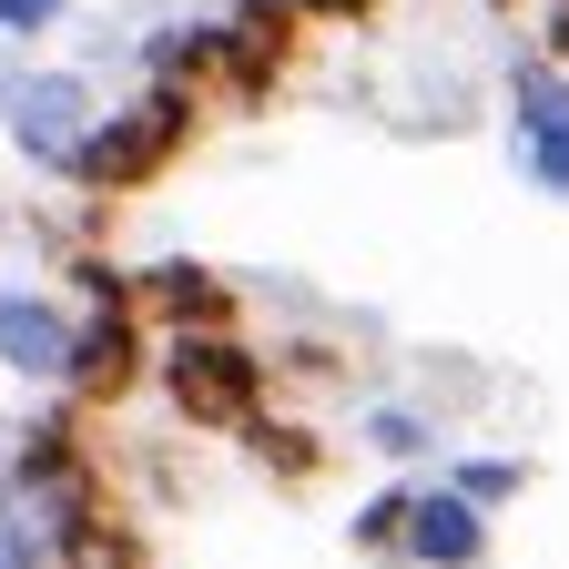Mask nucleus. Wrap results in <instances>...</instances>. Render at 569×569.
<instances>
[{"label": "nucleus", "instance_id": "nucleus-12", "mask_svg": "<svg viewBox=\"0 0 569 569\" xmlns=\"http://www.w3.org/2000/svg\"><path fill=\"white\" fill-rule=\"evenodd\" d=\"M438 478H448V488L468 498V509H488V519H498V509H519V498H529V458H448Z\"/></svg>", "mask_w": 569, "mask_h": 569}, {"label": "nucleus", "instance_id": "nucleus-8", "mask_svg": "<svg viewBox=\"0 0 569 569\" xmlns=\"http://www.w3.org/2000/svg\"><path fill=\"white\" fill-rule=\"evenodd\" d=\"M122 284H132V316L163 326V336H183V326H244V296L213 264H193V254H163V264H142Z\"/></svg>", "mask_w": 569, "mask_h": 569}, {"label": "nucleus", "instance_id": "nucleus-4", "mask_svg": "<svg viewBox=\"0 0 569 569\" xmlns=\"http://www.w3.org/2000/svg\"><path fill=\"white\" fill-rule=\"evenodd\" d=\"M142 377V316H132V284H92L71 306V356H61V397L71 407H112L122 387Z\"/></svg>", "mask_w": 569, "mask_h": 569}, {"label": "nucleus", "instance_id": "nucleus-19", "mask_svg": "<svg viewBox=\"0 0 569 569\" xmlns=\"http://www.w3.org/2000/svg\"><path fill=\"white\" fill-rule=\"evenodd\" d=\"M549 61H569V0H549Z\"/></svg>", "mask_w": 569, "mask_h": 569}, {"label": "nucleus", "instance_id": "nucleus-5", "mask_svg": "<svg viewBox=\"0 0 569 569\" xmlns=\"http://www.w3.org/2000/svg\"><path fill=\"white\" fill-rule=\"evenodd\" d=\"M92 112H102V102H92L82 71H21V82H0V132H11V153H21L31 173H61V153L82 142Z\"/></svg>", "mask_w": 569, "mask_h": 569}, {"label": "nucleus", "instance_id": "nucleus-1", "mask_svg": "<svg viewBox=\"0 0 569 569\" xmlns=\"http://www.w3.org/2000/svg\"><path fill=\"white\" fill-rule=\"evenodd\" d=\"M102 509V468L71 427V397L51 387V407L11 438V468H0V539H11L31 569H51V549Z\"/></svg>", "mask_w": 569, "mask_h": 569}, {"label": "nucleus", "instance_id": "nucleus-16", "mask_svg": "<svg viewBox=\"0 0 569 569\" xmlns=\"http://www.w3.org/2000/svg\"><path fill=\"white\" fill-rule=\"evenodd\" d=\"M519 173H529L539 193H559V203H569V112H549V122H529V132H519Z\"/></svg>", "mask_w": 569, "mask_h": 569}, {"label": "nucleus", "instance_id": "nucleus-3", "mask_svg": "<svg viewBox=\"0 0 569 569\" xmlns=\"http://www.w3.org/2000/svg\"><path fill=\"white\" fill-rule=\"evenodd\" d=\"M153 387L183 427H213V438H234V427L264 407V356L234 336V326H183L153 346Z\"/></svg>", "mask_w": 569, "mask_h": 569}, {"label": "nucleus", "instance_id": "nucleus-14", "mask_svg": "<svg viewBox=\"0 0 569 569\" xmlns=\"http://www.w3.org/2000/svg\"><path fill=\"white\" fill-rule=\"evenodd\" d=\"M569 112V61H509V132Z\"/></svg>", "mask_w": 569, "mask_h": 569}, {"label": "nucleus", "instance_id": "nucleus-6", "mask_svg": "<svg viewBox=\"0 0 569 569\" xmlns=\"http://www.w3.org/2000/svg\"><path fill=\"white\" fill-rule=\"evenodd\" d=\"M397 569H488V509H468L448 478H407Z\"/></svg>", "mask_w": 569, "mask_h": 569}, {"label": "nucleus", "instance_id": "nucleus-2", "mask_svg": "<svg viewBox=\"0 0 569 569\" xmlns=\"http://www.w3.org/2000/svg\"><path fill=\"white\" fill-rule=\"evenodd\" d=\"M193 92L183 82H153V92H132L122 112H92L82 142L61 153V183H82V193H142L183 142H193Z\"/></svg>", "mask_w": 569, "mask_h": 569}, {"label": "nucleus", "instance_id": "nucleus-11", "mask_svg": "<svg viewBox=\"0 0 569 569\" xmlns=\"http://www.w3.org/2000/svg\"><path fill=\"white\" fill-rule=\"evenodd\" d=\"M234 448L264 468V478H284V488H296V478H316L326 468V448H316V427H296V417H284V407H254L244 427H234Z\"/></svg>", "mask_w": 569, "mask_h": 569}, {"label": "nucleus", "instance_id": "nucleus-20", "mask_svg": "<svg viewBox=\"0 0 569 569\" xmlns=\"http://www.w3.org/2000/svg\"><path fill=\"white\" fill-rule=\"evenodd\" d=\"M0 569H31V559H21V549H11V539H0Z\"/></svg>", "mask_w": 569, "mask_h": 569}, {"label": "nucleus", "instance_id": "nucleus-18", "mask_svg": "<svg viewBox=\"0 0 569 569\" xmlns=\"http://www.w3.org/2000/svg\"><path fill=\"white\" fill-rule=\"evenodd\" d=\"M284 11H316V21H356V11H377V0H284Z\"/></svg>", "mask_w": 569, "mask_h": 569}, {"label": "nucleus", "instance_id": "nucleus-17", "mask_svg": "<svg viewBox=\"0 0 569 569\" xmlns=\"http://www.w3.org/2000/svg\"><path fill=\"white\" fill-rule=\"evenodd\" d=\"M71 11V0H0V31H11V41H31V31H51Z\"/></svg>", "mask_w": 569, "mask_h": 569}, {"label": "nucleus", "instance_id": "nucleus-13", "mask_svg": "<svg viewBox=\"0 0 569 569\" xmlns=\"http://www.w3.org/2000/svg\"><path fill=\"white\" fill-rule=\"evenodd\" d=\"M203 61H213V21H163L142 41V71H153V82H183V92H203Z\"/></svg>", "mask_w": 569, "mask_h": 569}, {"label": "nucleus", "instance_id": "nucleus-7", "mask_svg": "<svg viewBox=\"0 0 569 569\" xmlns=\"http://www.w3.org/2000/svg\"><path fill=\"white\" fill-rule=\"evenodd\" d=\"M284 41H296V11H284V0H234V11L213 21V61H203V82H224L234 102H264V92H274V71H284Z\"/></svg>", "mask_w": 569, "mask_h": 569}, {"label": "nucleus", "instance_id": "nucleus-15", "mask_svg": "<svg viewBox=\"0 0 569 569\" xmlns=\"http://www.w3.org/2000/svg\"><path fill=\"white\" fill-rule=\"evenodd\" d=\"M397 529H407V478L367 488V498H356V519H346V539L367 549V559H397Z\"/></svg>", "mask_w": 569, "mask_h": 569}, {"label": "nucleus", "instance_id": "nucleus-10", "mask_svg": "<svg viewBox=\"0 0 569 569\" xmlns=\"http://www.w3.org/2000/svg\"><path fill=\"white\" fill-rule=\"evenodd\" d=\"M356 448H377L387 468H427L438 458V407H407V397L356 407Z\"/></svg>", "mask_w": 569, "mask_h": 569}, {"label": "nucleus", "instance_id": "nucleus-9", "mask_svg": "<svg viewBox=\"0 0 569 569\" xmlns=\"http://www.w3.org/2000/svg\"><path fill=\"white\" fill-rule=\"evenodd\" d=\"M61 356H71V306L41 284H0V367L21 387H61Z\"/></svg>", "mask_w": 569, "mask_h": 569}]
</instances>
